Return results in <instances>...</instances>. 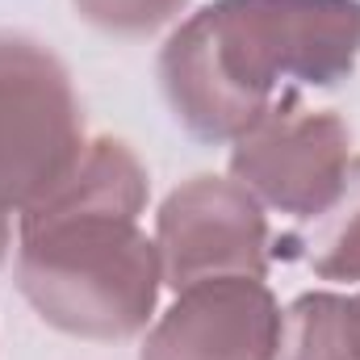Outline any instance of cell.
I'll return each mask as SVG.
<instances>
[{"label": "cell", "mask_w": 360, "mask_h": 360, "mask_svg": "<svg viewBox=\"0 0 360 360\" xmlns=\"http://www.w3.org/2000/svg\"><path fill=\"white\" fill-rule=\"evenodd\" d=\"M276 360H360L352 297L302 293L281 310Z\"/></svg>", "instance_id": "obj_8"}, {"label": "cell", "mask_w": 360, "mask_h": 360, "mask_svg": "<svg viewBox=\"0 0 360 360\" xmlns=\"http://www.w3.org/2000/svg\"><path fill=\"white\" fill-rule=\"evenodd\" d=\"M155 252L168 289L214 276H269L272 235L264 205L231 176L176 184L155 214Z\"/></svg>", "instance_id": "obj_5"}, {"label": "cell", "mask_w": 360, "mask_h": 360, "mask_svg": "<svg viewBox=\"0 0 360 360\" xmlns=\"http://www.w3.org/2000/svg\"><path fill=\"white\" fill-rule=\"evenodd\" d=\"M84 147V109L63 59L30 34L0 30V205H34Z\"/></svg>", "instance_id": "obj_3"}, {"label": "cell", "mask_w": 360, "mask_h": 360, "mask_svg": "<svg viewBox=\"0 0 360 360\" xmlns=\"http://www.w3.org/2000/svg\"><path fill=\"white\" fill-rule=\"evenodd\" d=\"M352 323H356V352H360V293L352 297Z\"/></svg>", "instance_id": "obj_11"}, {"label": "cell", "mask_w": 360, "mask_h": 360, "mask_svg": "<svg viewBox=\"0 0 360 360\" xmlns=\"http://www.w3.org/2000/svg\"><path fill=\"white\" fill-rule=\"evenodd\" d=\"M151 180L122 139H92L72 172L17 214V289L76 340L117 344L147 331L164 269L139 226Z\"/></svg>", "instance_id": "obj_1"}, {"label": "cell", "mask_w": 360, "mask_h": 360, "mask_svg": "<svg viewBox=\"0 0 360 360\" xmlns=\"http://www.w3.org/2000/svg\"><path fill=\"white\" fill-rule=\"evenodd\" d=\"M76 17L113 34V38H147L164 25H172L188 0H72Z\"/></svg>", "instance_id": "obj_9"}, {"label": "cell", "mask_w": 360, "mask_h": 360, "mask_svg": "<svg viewBox=\"0 0 360 360\" xmlns=\"http://www.w3.org/2000/svg\"><path fill=\"white\" fill-rule=\"evenodd\" d=\"M8 248H13V210L0 205V264L8 260Z\"/></svg>", "instance_id": "obj_10"}, {"label": "cell", "mask_w": 360, "mask_h": 360, "mask_svg": "<svg viewBox=\"0 0 360 360\" xmlns=\"http://www.w3.org/2000/svg\"><path fill=\"white\" fill-rule=\"evenodd\" d=\"M352 164V130L331 109H306L297 92L231 143V176L264 210L285 218H314L344 184Z\"/></svg>", "instance_id": "obj_4"}, {"label": "cell", "mask_w": 360, "mask_h": 360, "mask_svg": "<svg viewBox=\"0 0 360 360\" xmlns=\"http://www.w3.org/2000/svg\"><path fill=\"white\" fill-rule=\"evenodd\" d=\"M360 0H214L160 46V89L210 147L243 139L281 96L335 89L356 72Z\"/></svg>", "instance_id": "obj_2"}, {"label": "cell", "mask_w": 360, "mask_h": 360, "mask_svg": "<svg viewBox=\"0 0 360 360\" xmlns=\"http://www.w3.org/2000/svg\"><path fill=\"white\" fill-rule=\"evenodd\" d=\"M272 256L297 260L323 281H360V155H352L340 193L297 231L281 235Z\"/></svg>", "instance_id": "obj_7"}, {"label": "cell", "mask_w": 360, "mask_h": 360, "mask_svg": "<svg viewBox=\"0 0 360 360\" xmlns=\"http://www.w3.org/2000/svg\"><path fill=\"white\" fill-rule=\"evenodd\" d=\"M281 302L260 276H214L176 289L139 360H276Z\"/></svg>", "instance_id": "obj_6"}]
</instances>
